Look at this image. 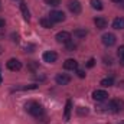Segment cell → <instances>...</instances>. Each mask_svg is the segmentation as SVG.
Masks as SVG:
<instances>
[{
    "mask_svg": "<svg viewBox=\"0 0 124 124\" xmlns=\"http://www.w3.org/2000/svg\"><path fill=\"white\" fill-rule=\"evenodd\" d=\"M6 66H7V69H10V71H20L22 62L19 61V59L12 58V59H9V61L6 62Z\"/></svg>",
    "mask_w": 124,
    "mask_h": 124,
    "instance_id": "ba28073f",
    "label": "cell"
},
{
    "mask_svg": "<svg viewBox=\"0 0 124 124\" xmlns=\"http://www.w3.org/2000/svg\"><path fill=\"white\" fill-rule=\"evenodd\" d=\"M111 1H114V3H123V0H111Z\"/></svg>",
    "mask_w": 124,
    "mask_h": 124,
    "instance_id": "f1b7e54d",
    "label": "cell"
},
{
    "mask_svg": "<svg viewBox=\"0 0 124 124\" xmlns=\"http://www.w3.org/2000/svg\"><path fill=\"white\" fill-rule=\"evenodd\" d=\"M0 85H1V74H0Z\"/></svg>",
    "mask_w": 124,
    "mask_h": 124,
    "instance_id": "4dcf8cb0",
    "label": "cell"
},
{
    "mask_svg": "<svg viewBox=\"0 0 124 124\" xmlns=\"http://www.w3.org/2000/svg\"><path fill=\"white\" fill-rule=\"evenodd\" d=\"M63 68L68 69V71H75L78 68V62L75 61V59H66V61L63 62Z\"/></svg>",
    "mask_w": 124,
    "mask_h": 124,
    "instance_id": "4fadbf2b",
    "label": "cell"
},
{
    "mask_svg": "<svg viewBox=\"0 0 124 124\" xmlns=\"http://www.w3.org/2000/svg\"><path fill=\"white\" fill-rule=\"evenodd\" d=\"M110 107H111V113H118V111H123L124 110V101L123 100H111L110 101Z\"/></svg>",
    "mask_w": 124,
    "mask_h": 124,
    "instance_id": "3957f363",
    "label": "cell"
},
{
    "mask_svg": "<svg viewBox=\"0 0 124 124\" xmlns=\"http://www.w3.org/2000/svg\"><path fill=\"white\" fill-rule=\"evenodd\" d=\"M71 111H72V101H71V100H66L65 111H63V118H65V121H69V118H71Z\"/></svg>",
    "mask_w": 124,
    "mask_h": 124,
    "instance_id": "8fae6325",
    "label": "cell"
},
{
    "mask_svg": "<svg viewBox=\"0 0 124 124\" xmlns=\"http://www.w3.org/2000/svg\"><path fill=\"white\" fill-rule=\"evenodd\" d=\"M4 26V20L3 19H0V28H3Z\"/></svg>",
    "mask_w": 124,
    "mask_h": 124,
    "instance_id": "83f0119b",
    "label": "cell"
},
{
    "mask_svg": "<svg viewBox=\"0 0 124 124\" xmlns=\"http://www.w3.org/2000/svg\"><path fill=\"white\" fill-rule=\"evenodd\" d=\"M94 23H95V26H97L98 29H105V28H107V25H108L107 19H105V17H102V16L95 17V19H94Z\"/></svg>",
    "mask_w": 124,
    "mask_h": 124,
    "instance_id": "7c38bea8",
    "label": "cell"
},
{
    "mask_svg": "<svg viewBox=\"0 0 124 124\" xmlns=\"http://www.w3.org/2000/svg\"><path fill=\"white\" fill-rule=\"evenodd\" d=\"M77 74H78V77H79V78H85V72H84V71L78 69V71H77Z\"/></svg>",
    "mask_w": 124,
    "mask_h": 124,
    "instance_id": "484cf974",
    "label": "cell"
},
{
    "mask_svg": "<svg viewBox=\"0 0 124 124\" xmlns=\"http://www.w3.org/2000/svg\"><path fill=\"white\" fill-rule=\"evenodd\" d=\"M87 35H88V31L87 29H75L74 31V36L75 38H79V39L81 38H85Z\"/></svg>",
    "mask_w": 124,
    "mask_h": 124,
    "instance_id": "ac0fdd59",
    "label": "cell"
},
{
    "mask_svg": "<svg viewBox=\"0 0 124 124\" xmlns=\"http://www.w3.org/2000/svg\"><path fill=\"white\" fill-rule=\"evenodd\" d=\"M88 113H90V110H88L87 107H85V108H84V107H78V108H77V114H78V116H87Z\"/></svg>",
    "mask_w": 124,
    "mask_h": 124,
    "instance_id": "44dd1931",
    "label": "cell"
},
{
    "mask_svg": "<svg viewBox=\"0 0 124 124\" xmlns=\"http://www.w3.org/2000/svg\"><path fill=\"white\" fill-rule=\"evenodd\" d=\"M38 85L32 84V85H20V87H15L12 91H26V90H36Z\"/></svg>",
    "mask_w": 124,
    "mask_h": 124,
    "instance_id": "e0dca14e",
    "label": "cell"
},
{
    "mask_svg": "<svg viewBox=\"0 0 124 124\" xmlns=\"http://www.w3.org/2000/svg\"><path fill=\"white\" fill-rule=\"evenodd\" d=\"M39 22H40L42 28H45V29H52V26H54V22H52L49 17H42Z\"/></svg>",
    "mask_w": 124,
    "mask_h": 124,
    "instance_id": "2e32d148",
    "label": "cell"
},
{
    "mask_svg": "<svg viewBox=\"0 0 124 124\" xmlns=\"http://www.w3.org/2000/svg\"><path fill=\"white\" fill-rule=\"evenodd\" d=\"M117 55H118V58H120V59H124V45H121V46L118 48Z\"/></svg>",
    "mask_w": 124,
    "mask_h": 124,
    "instance_id": "603a6c76",
    "label": "cell"
},
{
    "mask_svg": "<svg viewBox=\"0 0 124 124\" xmlns=\"http://www.w3.org/2000/svg\"><path fill=\"white\" fill-rule=\"evenodd\" d=\"M1 52H3V49H1V46H0V55H1Z\"/></svg>",
    "mask_w": 124,
    "mask_h": 124,
    "instance_id": "1f68e13d",
    "label": "cell"
},
{
    "mask_svg": "<svg viewBox=\"0 0 124 124\" xmlns=\"http://www.w3.org/2000/svg\"><path fill=\"white\" fill-rule=\"evenodd\" d=\"M20 12H22V15H23V19L26 20V22H29L31 20V13H29V9H28V6H26V3H20Z\"/></svg>",
    "mask_w": 124,
    "mask_h": 124,
    "instance_id": "5bb4252c",
    "label": "cell"
},
{
    "mask_svg": "<svg viewBox=\"0 0 124 124\" xmlns=\"http://www.w3.org/2000/svg\"><path fill=\"white\" fill-rule=\"evenodd\" d=\"M121 65H123V66H124V59H121Z\"/></svg>",
    "mask_w": 124,
    "mask_h": 124,
    "instance_id": "d6a6232c",
    "label": "cell"
},
{
    "mask_svg": "<svg viewBox=\"0 0 124 124\" xmlns=\"http://www.w3.org/2000/svg\"><path fill=\"white\" fill-rule=\"evenodd\" d=\"M36 66H38V65L35 63V61H31V63H29V69H31V71H35Z\"/></svg>",
    "mask_w": 124,
    "mask_h": 124,
    "instance_id": "d4e9b609",
    "label": "cell"
},
{
    "mask_svg": "<svg viewBox=\"0 0 124 124\" xmlns=\"http://www.w3.org/2000/svg\"><path fill=\"white\" fill-rule=\"evenodd\" d=\"M94 63H95V59H90V61L87 62V66H88V68H93Z\"/></svg>",
    "mask_w": 124,
    "mask_h": 124,
    "instance_id": "4316f807",
    "label": "cell"
},
{
    "mask_svg": "<svg viewBox=\"0 0 124 124\" xmlns=\"http://www.w3.org/2000/svg\"><path fill=\"white\" fill-rule=\"evenodd\" d=\"M120 6H121V7L124 9V3H120Z\"/></svg>",
    "mask_w": 124,
    "mask_h": 124,
    "instance_id": "f546056e",
    "label": "cell"
},
{
    "mask_svg": "<svg viewBox=\"0 0 124 124\" xmlns=\"http://www.w3.org/2000/svg\"><path fill=\"white\" fill-rule=\"evenodd\" d=\"M93 98L95 101H98V102H104V101H107L108 94H107V91H104V90H95L93 93Z\"/></svg>",
    "mask_w": 124,
    "mask_h": 124,
    "instance_id": "52a82bcc",
    "label": "cell"
},
{
    "mask_svg": "<svg viewBox=\"0 0 124 124\" xmlns=\"http://www.w3.org/2000/svg\"><path fill=\"white\" fill-rule=\"evenodd\" d=\"M100 84L102 87H111V85H114V79L113 78H104V79H101Z\"/></svg>",
    "mask_w": 124,
    "mask_h": 124,
    "instance_id": "ffe728a7",
    "label": "cell"
},
{
    "mask_svg": "<svg viewBox=\"0 0 124 124\" xmlns=\"http://www.w3.org/2000/svg\"><path fill=\"white\" fill-rule=\"evenodd\" d=\"M118 124H124V121H121V123H118Z\"/></svg>",
    "mask_w": 124,
    "mask_h": 124,
    "instance_id": "836d02e7",
    "label": "cell"
},
{
    "mask_svg": "<svg viewBox=\"0 0 124 124\" xmlns=\"http://www.w3.org/2000/svg\"><path fill=\"white\" fill-rule=\"evenodd\" d=\"M71 33L69 32H65V31H62V32H58L56 33V36H55V39L59 42V43H68V42H71Z\"/></svg>",
    "mask_w": 124,
    "mask_h": 124,
    "instance_id": "5b68a950",
    "label": "cell"
},
{
    "mask_svg": "<svg viewBox=\"0 0 124 124\" xmlns=\"http://www.w3.org/2000/svg\"><path fill=\"white\" fill-rule=\"evenodd\" d=\"M45 3L49 4V6H52V7H56V6L61 4V0H45Z\"/></svg>",
    "mask_w": 124,
    "mask_h": 124,
    "instance_id": "7402d4cb",
    "label": "cell"
},
{
    "mask_svg": "<svg viewBox=\"0 0 124 124\" xmlns=\"http://www.w3.org/2000/svg\"><path fill=\"white\" fill-rule=\"evenodd\" d=\"M55 81H56L58 85H66V84L71 82V77L66 75V74H58L56 78H55Z\"/></svg>",
    "mask_w": 124,
    "mask_h": 124,
    "instance_id": "30bf717a",
    "label": "cell"
},
{
    "mask_svg": "<svg viewBox=\"0 0 124 124\" xmlns=\"http://www.w3.org/2000/svg\"><path fill=\"white\" fill-rule=\"evenodd\" d=\"M65 13L61 12V10H52L51 13H49V19L54 22V23H58V22H63L65 20Z\"/></svg>",
    "mask_w": 124,
    "mask_h": 124,
    "instance_id": "277c9868",
    "label": "cell"
},
{
    "mask_svg": "<svg viewBox=\"0 0 124 124\" xmlns=\"http://www.w3.org/2000/svg\"><path fill=\"white\" fill-rule=\"evenodd\" d=\"M113 28L117 29V31L124 29V17H116L114 22H113Z\"/></svg>",
    "mask_w": 124,
    "mask_h": 124,
    "instance_id": "9a60e30c",
    "label": "cell"
},
{
    "mask_svg": "<svg viewBox=\"0 0 124 124\" xmlns=\"http://www.w3.org/2000/svg\"><path fill=\"white\" fill-rule=\"evenodd\" d=\"M56 59H58V54L55 51H46L43 54V61L48 63H54V62H56Z\"/></svg>",
    "mask_w": 124,
    "mask_h": 124,
    "instance_id": "9c48e42d",
    "label": "cell"
},
{
    "mask_svg": "<svg viewBox=\"0 0 124 124\" xmlns=\"http://www.w3.org/2000/svg\"><path fill=\"white\" fill-rule=\"evenodd\" d=\"M25 110H26V113H29L35 118H40L45 116V108L36 101H28L25 104Z\"/></svg>",
    "mask_w": 124,
    "mask_h": 124,
    "instance_id": "6da1fadb",
    "label": "cell"
},
{
    "mask_svg": "<svg viewBox=\"0 0 124 124\" xmlns=\"http://www.w3.org/2000/svg\"><path fill=\"white\" fill-rule=\"evenodd\" d=\"M91 7L95 10H102V1L101 0H91Z\"/></svg>",
    "mask_w": 124,
    "mask_h": 124,
    "instance_id": "d6986e66",
    "label": "cell"
},
{
    "mask_svg": "<svg viewBox=\"0 0 124 124\" xmlns=\"http://www.w3.org/2000/svg\"><path fill=\"white\" fill-rule=\"evenodd\" d=\"M75 48H77V45H75V43H72V42H68V43H66V49H68V52L75 51Z\"/></svg>",
    "mask_w": 124,
    "mask_h": 124,
    "instance_id": "cb8c5ba5",
    "label": "cell"
},
{
    "mask_svg": "<svg viewBox=\"0 0 124 124\" xmlns=\"http://www.w3.org/2000/svg\"><path fill=\"white\" fill-rule=\"evenodd\" d=\"M101 40H102V43L105 45V46H113V45H116V42H117V38H116V35L114 33H104L102 35V38H101Z\"/></svg>",
    "mask_w": 124,
    "mask_h": 124,
    "instance_id": "7a4b0ae2",
    "label": "cell"
},
{
    "mask_svg": "<svg viewBox=\"0 0 124 124\" xmlns=\"http://www.w3.org/2000/svg\"><path fill=\"white\" fill-rule=\"evenodd\" d=\"M68 9H69L74 15H78V13H81L82 6H81V3H79L78 0H69V1H68Z\"/></svg>",
    "mask_w": 124,
    "mask_h": 124,
    "instance_id": "8992f818",
    "label": "cell"
}]
</instances>
